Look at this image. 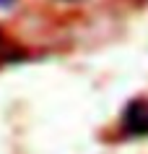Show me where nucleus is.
I'll return each mask as SVG.
<instances>
[{
    "label": "nucleus",
    "mask_w": 148,
    "mask_h": 154,
    "mask_svg": "<svg viewBox=\"0 0 148 154\" xmlns=\"http://www.w3.org/2000/svg\"><path fill=\"white\" fill-rule=\"evenodd\" d=\"M117 136L122 141L148 138V97H132L117 118Z\"/></svg>",
    "instance_id": "nucleus-1"
},
{
    "label": "nucleus",
    "mask_w": 148,
    "mask_h": 154,
    "mask_svg": "<svg viewBox=\"0 0 148 154\" xmlns=\"http://www.w3.org/2000/svg\"><path fill=\"white\" fill-rule=\"evenodd\" d=\"M62 3H75V0H62Z\"/></svg>",
    "instance_id": "nucleus-4"
},
{
    "label": "nucleus",
    "mask_w": 148,
    "mask_h": 154,
    "mask_svg": "<svg viewBox=\"0 0 148 154\" xmlns=\"http://www.w3.org/2000/svg\"><path fill=\"white\" fill-rule=\"evenodd\" d=\"M8 55H10V45H8V37H5V32L0 29V63H3V60H8Z\"/></svg>",
    "instance_id": "nucleus-2"
},
{
    "label": "nucleus",
    "mask_w": 148,
    "mask_h": 154,
    "mask_svg": "<svg viewBox=\"0 0 148 154\" xmlns=\"http://www.w3.org/2000/svg\"><path fill=\"white\" fill-rule=\"evenodd\" d=\"M16 3H18V0H0V11H10Z\"/></svg>",
    "instance_id": "nucleus-3"
}]
</instances>
